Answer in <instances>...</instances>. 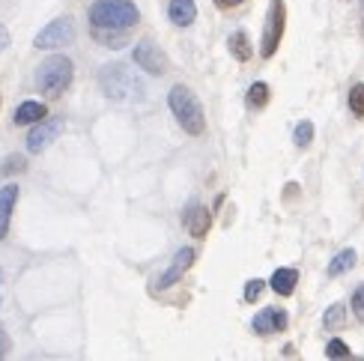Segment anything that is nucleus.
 Instances as JSON below:
<instances>
[{"instance_id": "39448f33", "label": "nucleus", "mask_w": 364, "mask_h": 361, "mask_svg": "<svg viewBox=\"0 0 364 361\" xmlns=\"http://www.w3.org/2000/svg\"><path fill=\"white\" fill-rule=\"evenodd\" d=\"M284 27H287V6H284V0H269V15H266L263 42H260V54L266 60L278 51V45L284 39Z\"/></svg>"}, {"instance_id": "20e7f679", "label": "nucleus", "mask_w": 364, "mask_h": 361, "mask_svg": "<svg viewBox=\"0 0 364 361\" xmlns=\"http://www.w3.org/2000/svg\"><path fill=\"white\" fill-rule=\"evenodd\" d=\"M72 78H75V66H72V60L63 57V54H54L48 60H42V66L36 69V87H39V93L48 96V99L63 96L66 87L72 84Z\"/></svg>"}, {"instance_id": "f257e3e1", "label": "nucleus", "mask_w": 364, "mask_h": 361, "mask_svg": "<svg viewBox=\"0 0 364 361\" xmlns=\"http://www.w3.org/2000/svg\"><path fill=\"white\" fill-rule=\"evenodd\" d=\"M87 15H90V27H102V30H132L141 21L134 0H93Z\"/></svg>"}, {"instance_id": "4be33fe9", "label": "nucleus", "mask_w": 364, "mask_h": 361, "mask_svg": "<svg viewBox=\"0 0 364 361\" xmlns=\"http://www.w3.org/2000/svg\"><path fill=\"white\" fill-rule=\"evenodd\" d=\"M27 171V158L24 156H9L4 164H0V176H15Z\"/></svg>"}, {"instance_id": "dca6fc26", "label": "nucleus", "mask_w": 364, "mask_h": 361, "mask_svg": "<svg viewBox=\"0 0 364 361\" xmlns=\"http://www.w3.org/2000/svg\"><path fill=\"white\" fill-rule=\"evenodd\" d=\"M90 36L99 45H108V48H123L129 42V30H102V27H90Z\"/></svg>"}, {"instance_id": "c85d7f7f", "label": "nucleus", "mask_w": 364, "mask_h": 361, "mask_svg": "<svg viewBox=\"0 0 364 361\" xmlns=\"http://www.w3.org/2000/svg\"><path fill=\"white\" fill-rule=\"evenodd\" d=\"M242 0H215V6L218 9H233V6H239Z\"/></svg>"}, {"instance_id": "cd10ccee", "label": "nucleus", "mask_w": 364, "mask_h": 361, "mask_svg": "<svg viewBox=\"0 0 364 361\" xmlns=\"http://www.w3.org/2000/svg\"><path fill=\"white\" fill-rule=\"evenodd\" d=\"M6 45H9V30L0 24V51H6Z\"/></svg>"}, {"instance_id": "1a4fd4ad", "label": "nucleus", "mask_w": 364, "mask_h": 361, "mask_svg": "<svg viewBox=\"0 0 364 361\" xmlns=\"http://www.w3.org/2000/svg\"><path fill=\"white\" fill-rule=\"evenodd\" d=\"M194 260H197L194 248H179V251H176V257H173V263H171L168 269H164V275L159 278L156 287H159V290H168V287H173V284H176V281H179V278L186 275L188 269L194 266Z\"/></svg>"}, {"instance_id": "9d476101", "label": "nucleus", "mask_w": 364, "mask_h": 361, "mask_svg": "<svg viewBox=\"0 0 364 361\" xmlns=\"http://www.w3.org/2000/svg\"><path fill=\"white\" fill-rule=\"evenodd\" d=\"M287 323H290V317H287V311H281V308H263V311L251 320L254 332H257V335H263V338H266V335H278V332H284Z\"/></svg>"}, {"instance_id": "ddd939ff", "label": "nucleus", "mask_w": 364, "mask_h": 361, "mask_svg": "<svg viewBox=\"0 0 364 361\" xmlns=\"http://www.w3.org/2000/svg\"><path fill=\"white\" fill-rule=\"evenodd\" d=\"M171 21L176 27H188L194 18H197V6H194V0H171Z\"/></svg>"}, {"instance_id": "393cba45", "label": "nucleus", "mask_w": 364, "mask_h": 361, "mask_svg": "<svg viewBox=\"0 0 364 361\" xmlns=\"http://www.w3.org/2000/svg\"><path fill=\"white\" fill-rule=\"evenodd\" d=\"M353 311H355V317L358 323H364V284L353 293Z\"/></svg>"}, {"instance_id": "6e6552de", "label": "nucleus", "mask_w": 364, "mask_h": 361, "mask_svg": "<svg viewBox=\"0 0 364 361\" xmlns=\"http://www.w3.org/2000/svg\"><path fill=\"white\" fill-rule=\"evenodd\" d=\"M63 131V119H39V123L30 126V134H27V149L30 153H42V149H48L57 134Z\"/></svg>"}, {"instance_id": "b1692460", "label": "nucleus", "mask_w": 364, "mask_h": 361, "mask_svg": "<svg viewBox=\"0 0 364 361\" xmlns=\"http://www.w3.org/2000/svg\"><path fill=\"white\" fill-rule=\"evenodd\" d=\"M326 355H328V358H350V347H346L343 340H328Z\"/></svg>"}, {"instance_id": "bb28decb", "label": "nucleus", "mask_w": 364, "mask_h": 361, "mask_svg": "<svg viewBox=\"0 0 364 361\" xmlns=\"http://www.w3.org/2000/svg\"><path fill=\"white\" fill-rule=\"evenodd\" d=\"M12 350V340H9V332H6V325L0 323V358H4L6 352Z\"/></svg>"}, {"instance_id": "a878e982", "label": "nucleus", "mask_w": 364, "mask_h": 361, "mask_svg": "<svg viewBox=\"0 0 364 361\" xmlns=\"http://www.w3.org/2000/svg\"><path fill=\"white\" fill-rule=\"evenodd\" d=\"M263 293V281H248V287H245V302H257Z\"/></svg>"}, {"instance_id": "aec40b11", "label": "nucleus", "mask_w": 364, "mask_h": 361, "mask_svg": "<svg viewBox=\"0 0 364 361\" xmlns=\"http://www.w3.org/2000/svg\"><path fill=\"white\" fill-rule=\"evenodd\" d=\"M293 141H296V146H299V149H305V146L314 141V123H311V119H301V123L296 126Z\"/></svg>"}, {"instance_id": "9b49d317", "label": "nucleus", "mask_w": 364, "mask_h": 361, "mask_svg": "<svg viewBox=\"0 0 364 361\" xmlns=\"http://www.w3.org/2000/svg\"><path fill=\"white\" fill-rule=\"evenodd\" d=\"M182 224H186V230L197 239H203L209 233V224H212V212L203 206V203H188L186 212H182Z\"/></svg>"}, {"instance_id": "f03ea898", "label": "nucleus", "mask_w": 364, "mask_h": 361, "mask_svg": "<svg viewBox=\"0 0 364 361\" xmlns=\"http://www.w3.org/2000/svg\"><path fill=\"white\" fill-rule=\"evenodd\" d=\"M168 104H171V111H173V117H176V123L182 126V131H186V134H191V138H200V134L206 131L203 104H200V99H197L186 84L171 87Z\"/></svg>"}, {"instance_id": "0eeeda50", "label": "nucleus", "mask_w": 364, "mask_h": 361, "mask_svg": "<svg viewBox=\"0 0 364 361\" xmlns=\"http://www.w3.org/2000/svg\"><path fill=\"white\" fill-rule=\"evenodd\" d=\"M132 60L144 72H149V75H164V72H168V54H164L153 39H141L138 45H134Z\"/></svg>"}, {"instance_id": "5701e85b", "label": "nucleus", "mask_w": 364, "mask_h": 361, "mask_svg": "<svg viewBox=\"0 0 364 361\" xmlns=\"http://www.w3.org/2000/svg\"><path fill=\"white\" fill-rule=\"evenodd\" d=\"M350 111L355 117H364V84H355L350 90Z\"/></svg>"}, {"instance_id": "7ed1b4c3", "label": "nucleus", "mask_w": 364, "mask_h": 361, "mask_svg": "<svg viewBox=\"0 0 364 361\" xmlns=\"http://www.w3.org/2000/svg\"><path fill=\"white\" fill-rule=\"evenodd\" d=\"M102 93L114 102H141L144 99V84L126 63H111L108 69L99 72Z\"/></svg>"}, {"instance_id": "412c9836", "label": "nucleus", "mask_w": 364, "mask_h": 361, "mask_svg": "<svg viewBox=\"0 0 364 361\" xmlns=\"http://www.w3.org/2000/svg\"><path fill=\"white\" fill-rule=\"evenodd\" d=\"M343 320H346L343 305H331V308H326V313H323V325H326V328H341Z\"/></svg>"}, {"instance_id": "4468645a", "label": "nucleus", "mask_w": 364, "mask_h": 361, "mask_svg": "<svg viewBox=\"0 0 364 361\" xmlns=\"http://www.w3.org/2000/svg\"><path fill=\"white\" fill-rule=\"evenodd\" d=\"M48 117V108H45L42 102H24L18 111H15V123L18 126H33L39 119Z\"/></svg>"}, {"instance_id": "2eb2a0df", "label": "nucleus", "mask_w": 364, "mask_h": 361, "mask_svg": "<svg viewBox=\"0 0 364 361\" xmlns=\"http://www.w3.org/2000/svg\"><path fill=\"white\" fill-rule=\"evenodd\" d=\"M296 284H299V272H296V269H278V272L272 275L269 287L275 290L278 296H290L296 290Z\"/></svg>"}, {"instance_id": "423d86ee", "label": "nucleus", "mask_w": 364, "mask_h": 361, "mask_svg": "<svg viewBox=\"0 0 364 361\" xmlns=\"http://www.w3.org/2000/svg\"><path fill=\"white\" fill-rule=\"evenodd\" d=\"M72 39H75V21L69 15H60V18H54L51 24H45L39 30L33 45L42 51H51V48H63V45H69Z\"/></svg>"}, {"instance_id": "f8f14e48", "label": "nucleus", "mask_w": 364, "mask_h": 361, "mask_svg": "<svg viewBox=\"0 0 364 361\" xmlns=\"http://www.w3.org/2000/svg\"><path fill=\"white\" fill-rule=\"evenodd\" d=\"M15 200H18V185L6 183L4 188H0V239L9 236V221H12Z\"/></svg>"}, {"instance_id": "a211bd4d", "label": "nucleus", "mask_w": 364, "mask_h": 361, "mask_svg": "<svg viewBox=\"0 0 364 361\" xmlns=\"http://www.w3.org/2000/svg\"><path fill=\"white\" fill-rule=\"evenodd\" d=\"M355 266V251L353 248H346V251H341L335 260L328 263V275L335 278V275H343V272H350V269Z\"/></svg>"}, {"instance_id": "f3484780", "label": "nucleus", "mask_w": 364, "mask_h": 361, "mask_svg": "<svg viewBox=\"0 0 364 361\" xmlns=\"http://www.w3.org/2000/svg\"><path fill=\"white\" fill-rule=\"evenodd\" d=\"M227 48H230V54L236 60H242V63H248V60H251V45H248V36L242 33V30L230 33V39H227Z\"/></svg>"}, {"instance_id": "6ab92c4d", "label": "nucleus", "mask_w": 364, "mask_h": 361, "mask_svg": "<svg viewBox=\"0 0 364 361\" xmlns=\"http://www.w3.org/2000/svg\"><path fill=\"white\" fill-rule=\"evenodd\" d=\"M269 96H272V93H269V84H263V81L251 84V87H248V108H257V111L266 108Z\"/></svg>"}]
</instances>
